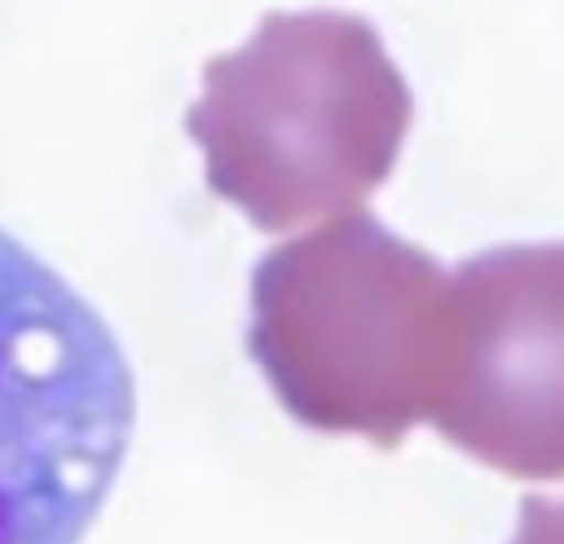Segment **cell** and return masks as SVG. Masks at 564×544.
<instances>
[{
	"label": "cell",
	"mask_w": 564,
	"mask_h": 544,
	"mask_svg": "<svg viewBox=\"0 0 564 544\" xmlns=\"http://www.w3.org/2000/svg\"><path fill=\"white\" fill-rule=\"evenodd\" d=\"M410 116L405 75L370 21L275 11L240 51L205 65V96L185 130L210 191L280 236L360 210L394 171Z\"/></svg>",
	"instance_id": "cell-1"
},
{
	"label": "cell",
	"mask_w": 564,
	"mask_h": 544,
	"mask_svg": "<svg viewBox=\"0 0 564 544\" xmlns=\"http://www.w3.org/2000/svg\"><path fill=\"white\" fill-rule=\"evenodd\" d=\"M449 335V275L365 210L275 246L250 275V355L280 405L325 435L394 449L435 420Z\"/></svg>",
	"instance_id": "cell-2"
},
{
	"label": "cell",
	"mask_w": 564,
	"mask_h": 544,
	"mask_svg": "<svg viewBox=\"0 0 564 544\" xmlns=\"http://www.w3.org/2000/svg\"><path fill=\"white\" fill-rule=\"evenodd\" d=\"M135 435V374L65 275L0 230V544H80Z\"/></svg>",
	"instance_id": "cell-3"
},
{
	"label": "cell",
	"mask_w": 564,
	"mask_h": 544,
	"mask_svg": "<svg viewBox=\"0 0 564 544\" xmlns=\"http://www.w3.org/2000/svg\"><path fill=\"white\" fill-rule=\"evenodd\" d=\"M435 400L440 435L514 480H564V246L465 260Z\"/></svg>",
	"instance_id": "cell-4"
},
{
	"label": "cell",
	"mask_w": 564,
	"mask_h": 544,
	"mask_svg": "<svg viewBox=\"0 0 564 544\" xmlns=\"http://www.w3.org/2000/svg\"><path fill=\"white\" fill-rule=\"evenodd\" d=\"M510 544H564V500L524 494L520 500V524H514Z\"/></svg>",
	"instance_id": "cell-5"
}]
</instances>
